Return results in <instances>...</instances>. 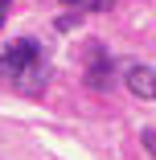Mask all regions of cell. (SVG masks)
<instances>
[{"label": "cell", "instance_id": "obj_1", "mask_svg": "<svg viewBox=\"0 0 156 160\" xmlns=\"http://www.w3.org/2000/svg\"><path fill=\"white\" fill-rule=\"evenodd\" d=\"M0 78H8L25 90H37V82H45V58L41 45L33 37H17L13 45H4L0 53Z\"/></svg>", "mask_w": 156, "mask_h": 160}, {"label": "cell", "instance_id": "obj_2", "mask_svg": "<svg viewBox=\"0 0 156 160\" xmlns=\"http://www.w3.org/2000/svg\"><path fill=\"white\" fill-rule=\"evenodd\" d=\"M123 82L136 99H156V66H128Z\"/></svg>", "mask_w": 156, "mask_h": 160}, {"label": "cell", "instance_id": "obj_3", "mask_svg": "<svg viewBox=\"0 0 156 160\" xmlns=\"http://www.w3.org/2000/svg\"><path fill=\"white\" fill-rule=\"evenodd\" d=\"M86 82L95 86V90H107V86H111V62H107V53H103L99 41H90V70H86Z\"/></svg>", "mask_w": 156, "mask_h": 160}, {"label": "cell", "instance_id": "obj_4", "mask_svg": "<svg viewBox=\"0 0 156 160\" xmlns=\"http://www.w3.org/2000/svg\"><path fill=\"white\" fill-rule=\"evenodd\" d=\"M62 4H66L70 12H107L115 0H62Z\"/></svg>", "mask_w": 156, "mask_h": 160}, {"label": "cell", "instance_id": "obj_5", "mask_svg": "<svg viewBox=\"0 0 156 160\" xmlns=\"http://www.w3.org/2000/svg\"><path fill=\"white\" fill-rule=\"evenodd\" d=\"M140 144L148 148V156L156 160V127H144V136H140Z\"/></svg>", "mask_w": 156, "mask_h": 160}, {"label": "cell", "instance_id": "obj_6", "mask_svg": "<svg viewBox=\"0 0 156 160\" xmlns=\"http://www.w3.org/2000/svg\"><path fill=\"white\" fill-rule=\"evenodd\" d=\"M8 8H13V0H0V25H4V17H8Z\"/></svg>", "mask_w": 156, "mask_h": 160}]
</instances>
